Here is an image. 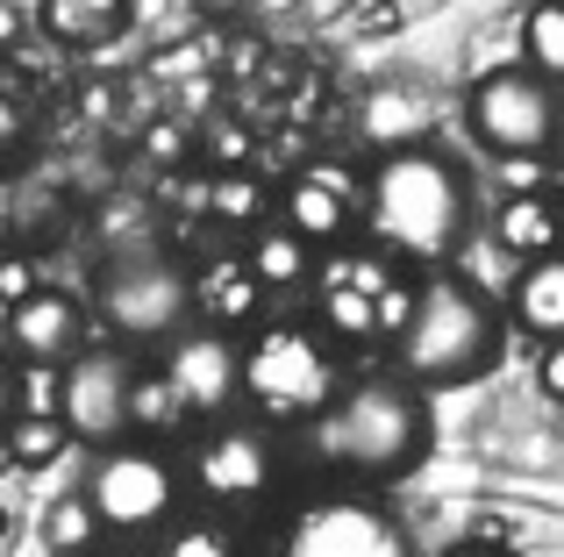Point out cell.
<instances>
[{
	"label": "cell",
	"instance_id": "obj_3",
	"mask_svg": "<svg viewBox=\"0 0 564 557\" xmlns=\"http://www.w3.org/2000/svg\"><path fill=\"white\" fill-rule=\"evenodd\" d=\"M500 343H508V321L494 293L465 272H436L414 286V307L393 336V372L422 393L471 386L500 364Z\"/></svg>",
	"mask_w": 564,
	"mask_h": 557
},
{
	"label": "cell",
	"instance_id": "obj_8",
	"mask_svg": "<svg viewBox=\"0 0 564 557\" xmlns=\"http://www.w3.org/2000/svg\"><path fill=\"white\" fill-rule=\"evenodd\" d=\"M465 122L494 157H551L564 100H557V86L536 79L529 65H500V72H486V79L471 86Z\"/></svg>",
	"mask_w": 564,
	"mask_h": 557
},
{
	"label": "cell",
	"instance_id": "obj_40",
	"mask_svg": "<svg viewBox=\"0 0 564 557\" xmlns=\"http://www.w3.org/2000/svg\"><path fill=\"white\" fill-rule=\"evenodd\" d=\"M0 544H8V507H0Z\"/></svg>",
	"mask_w": 564,
	"mask_h": 557
},
{
	"label": "cell",
	"instance_id": "obj_15",
	"mask_svg": "<svg viewBox=\"0 0 564 557\" xmlns=\"http://www.w3.org/2000/svg\"><path fill=\"white\" fill-rule=\"evenodd\" d=\"M193 278V315L207 321V329H221V336H236L243 321H258V307H264V286L250 278L243 258H215V265H200V272H186Z\"/></svg>",
	"mask_w": 564,
	"mask_h": 557
},
{
	"label": "cell",
	"instance_id": "obj_31",
	"mask_svg": "<svg viewBox=\"0 0 564 557\" xmlns=\"http://www.w3.org/2000/svg\"><path fill=\"white\" fill-rule=\"evenodd\" d=\"M536 386L564 407V343H543V350H536Z\"/></svg>",
	"mask_w": 564,
	"mask_h": 557
},
{
	"label": "cell",
	"instance_id": "obj_34",
	"mask_svg": "<svg viewBox=\"0 0 564 557\" xmlns=\"http://www.w3.org/2000/svg\"><path fill=\"white\" fill-rule=\"evenodd\" d=\"M22 22H29V14L14 8V0H0V51H14V43H22Z\"/></svg>",
	"mask_w": 564,
	"mask_h": 557
},
{
	"label": "cell",
	"instance_id": "obj_12",
	"mask_svg": "<svg viewBox=\"0 0 564 557\" xmlns=\"http://www.w3.org/2000/svg\"><path fill=\"white\" fill-rule=\"evenodd\" d=\"M158 372L172 379L186 415H229L236 393H243V343L200 321V329H180L165 343V364H158Z\"/></svg>",
	"mask_w": 564,
	"mask_h": 557
},
{
	"label": "cell",
	"instance_id": "obj_23",
	"mask_svg": "<svg viewBox=\"0 0 564 557\" xmlns=\"http://www.w3.org/2000/svg\"><path fill=\"white\" fill-rule=\"evenodd\" d=\"M186 422L180 393H172L165 372H137L129 379V436H172Z\"/></svg>",
	"mask_w": 564,
	"mask_h": 557
},
{
	"label": "cell",
	"instance_id": "obj_19",
	"mask_svg": "<svg viewBox=\"0 0 564 557\" xmlns=\"http://www.w3.org/2000/svg\"><path fill=\"white\" fill-rule=\"evenodd\" d=\"M129 22V0H43L36 29L57 43H108Z\"/></svg>",
	"mask_w": 564,
	"mask_h": 557
},
{
	"label": "cell",
	"instance_id": "obj_35",
	"mask_svg": "<svg viewBox=\"0 0 564 557\" xmlns=\"http://www.w3.org/2000/svg\"><path fill=\"white\" fill-rule=\"evenodd\" d=\"M8 422H14V364L0 358V429H8Z\"/></svg>",
	"mask_w": 564,
	"mask_h": 557
},
{
	"label": "cell",
	"instance_id": "obj_21",
	"mask_svg": "<svg viewBox=\"0 0 564 557\" xmlns=\"http://www.w3.org/2000/svg\"><path fill=\"white\" fill-rule=\"evenodd\" d=\"M0 450H8V465H22V472H43V465H57L72 450V429L57 415H14L8 429H0Z\"/></svg>",
	"mask_w": 564,
	"mask_h": 557
},
{
	"label": "cell",
	"instance_id": "obj_5",
	"mask_svg": "<svg viewBox=\"0 0 564 557\" xmlns=\"http://www.w3.org/2000/svg\"><path fill=\"white\" fill-rule=\"evenodd\" d=\"M315 329L329 343H393L414 307V278L386 251H336L315 258Z\"/></svg>",
	"mask_w": 564,
	"mask_h": 557
},
{
	"label": "cell",
	"instance_id": "obj_13",
	"mask_svg": "<svg viewBox=\"0 0 564 557\" xmlns=\"http://www.w3.org/2000/svg\"><path fill=\"white\" fill-rule=\"evenodd\" d=\"M358 208H365V179L358 172H344V165H301L286 179V194H279V215H286V229L301 243H336L350 222H358Z\"/></svg>",
	"mask_w": 564,
	"mask_h": 557
},
{
	"label": "cell",
	"instance_id": "obj_26",
	"mask_svg": "<svg viewBox=\"0 0 564 557\" xmlns=\"http://www.w3.org/2000/svg\"><path fill=\"white\" fill-rule=\"evenodd\" d=\"M200 157L215 172H243L250 165V129L236 122V114H215V122L200 129Z\"/></svg>",
	"mask_w": 564,
	"mask_h": 557
},
{
	"label": "cell",
	"instance_id": "obj_4",
	"mask_svg": "<svg viewBox=\"0 0 564 557\" xmlns=\"http://www.w3.org/2000/svg\"><path fill=\"white\" fill-rule=\"evenodd\" d=\"M344 386V358L315 321H264L243 343V393L264 429H307Z\"/></svg>",
	"mask_w": 564,
	"mask_h": 557
},
{
	"label": "cell",
	"instance_id": "obj_20",
	"mask_svg": "<svg viewBox=\"0 0 564 557\" xmlns=\"http://www.w3.org/2000/svg\"><path fill=\"white\" fill-rule=\"evenodd\" d=\"M365 136H379V151H400V143L429 136V100L408 94V86H379L365 100Z\"/></svg>",
	"mask_w": 564,
	"mask_h": 557
},
{
	"label": "cell",
	"instance_id": "obj_6",
	"mask_svg": "<svg viewBox=\"0 0 564 557\" xmlns=\"http://www.w3.org/2000/svg\"><path fill=\"white\" fill-rule=\"evenodd\" d=\"M79 493H86V507H94L100 536H122L129 544V536H158V529L180 522L186 479H180V465L151 444H108Z\"/></svg>",
	"mask_w": 564,
	"mask_h": 557
},
{
	"label": "cell",
	"instance_id": "obj_16",
	"mask_svg": "<svg viewBox=\"0 0 564 557\" xmlns=\"http://www.w3.org/2000/svg\"><path fill=\"white\" fill-rule=\"evenodd\" d=\"M500 307L514 315L522 336H536V343H564V251L529 258V265L514 272V286H508Z\"/></svg>",
	"mask_w": 564,
	"mask_h": 557
},
{
	"label": "cell",
	"instance_id": "obj_1",
	"mask_svg": "<svg viewBox=\"0 0 564 557\" xmlns=\"http://www.w3.org/2000/svg\"><path fill=\"white\" fill-rule=\"evenodd\" d=\"M301 444L322 472L350 479V487H386V479H408L429 458V401L400 372L344 379L329 393V407L301 429Z\"/></svg>",
	"mask_w": 564,
	"mask_h": 557
},
{
	"label": "cell",
	"instance_id": "obj_36",
	"mask_svg": "<svg viewBox=\"0 0 564 557\" xmlns=\"http://www.w3.org/2000/svg\"><path fill=\"white\" fill-rule=\"evenodd\" d=\"M250 14H258V22H272V14H293V0H250Z\"/></svg>",
	"mask_w": 564,
	"mask_h": 557
},
{
	"label": "cell",
	"instance_id": "obj_28",
	"mask_svg": "<svg viewBox=\"0 0 564 557\" xmlns=\"http://www.w3.org/2000/svg\"><path fill=\"white\" fill-rule=\"evenodd\" d=\"M14 415H57V364H14Z\"/></svg>",
	"mask_w": 564,
	"mask_h": 557
},
{
	"label": "cell",
	"instance_id": "obj_9",
	"mask_svg": "<svg viewBox=\"0 0 564 557\" xmlns=\"http://www.w3.org/2000/svg\"><path fill=\"white\" fill-rule=\"evenodd\" d=\"M272 557H408V536L365 493H322L286 515Z\"/></svg>",
	"mask_w": 564,
	"mask_h": 557
},
{
	"label": "cell",
	"instance_id": "obj_24",
	"mask_svg": "<svg viewBox=\"0 0 564 557\" xmlns=\"http://www.w3.org/2000/svg\"><path fill=\"white\" fill-rule=\"evenodd\" d=\"M200 208L215 215V222H229V229H258L264 222V186L250 179V172H215L207 194H200Z\"/></svg>",
	"mask_w": 564,
	"mask_h": 557
},
{
	"label": "cell",
	"instance_id": "obj_14",
	"mask_svg": "<svg viewBox=\"0 0 564 557\" xmlns=\"http://www.w3.org/2000/svg\"><path fill=\"white\" fill-rule=\"evenodd\" d=\"M86 343V307L65 286H36L29 301L8 307V358L22 364H65Z\"/></svg>",
	"mask_w": 564,
	"mask_h": 557
},
{
	"label": "cell",
	"instance_id": "obj_22",
	"mask_svg": "<svg viewBox=\"0 0 564 557\" xmlns=\"http://www.w3.org/2000/svg\"><path fill=\"white\" fill-rule=\"evenodd\" d=\"M522 65L551 86L564 79V0H536L522 14Z\"/></svg>",
	"mask_w": 564,
	"mask_h": 557
},
{
	"label": "cell",
	"instance_id": "obj_37",
	"mask_svg": "<svg viewBox=\"0 0 564 557\" xmlns=\"http://www.w3.org/2000/svg\"><path fill=\"white\" fill-rule=\"evenodd\" d=\"M443 557H514V550H494V544H457V550H443Z\"/></svg>",
	"mask_w": 564,
	"mask_h": 557
},
{
	"label": "cell",
	"instance_id": "obj_39",
	"mask_svg": "<svg viewBox=\"0 0 564 557\" xmlns=\"http://www.w3.org/2000/svg\"><path fill=\"white\" fill-rule=\"evenodd\" d=\"M551 157H557V165H564V122H557V136H551Z\"/></svg>",
	"mask_w": 564,
	"mask_h": 557
},
{
	"label": "cell",
	"instance_id": "obj_7",
	"mask_svg": "<svg viewBox=\"0 0 564 557\" xmlns=\"http://www.w3.org/2000/svg\"><path fill=\"white\" fill-rule=\"evenodd\" d=\"M94 301H100V321L122 343H172L180 329H193V278L165 251H151V243L100 265Z\"/></svg>",
	"mask_w": 564,
	"mask_h": 557
},
{
	"label": "cell",
	"instance_id": "obj_18",
	"mask_svg": "<svg viewBox=\"0 0 564 557\" xmlns=\"http://www.w3.org/2000/svg\"><path fill=\"white\" fill-rule=\"evenodd\" d=\"M243 265H250V278H258L264 293H293V286H307V278H315V243H301L293 237L286 222H258L250 229V251H243Z\"/></svg>",
	"mask_w": 564,
	"mask_h": 557
},
{
	"label": "cell",
	"instance_id": "obj_2",
	"mask_svg": "<svg viewBox=\"0 0 564 557\" xmlns=\"http://www.w3.org/2000/svg\"><path fill=\"white\" fill-rule=\"evenodd\" d=\"M465 165L443 157L436 143H400L379 151V165L365 172V229H372V251L408 258V265H436L457 251L465 237Z\"/></svg>",
	"mask_w": 564,
	"mask_h": 557
},
{
	"label": "cell",
	"instance_id": "obj_33",
	"mask_svg": "<svg viewBox=\"0 0 564 557\" xmlns=\"http://www.w3.org/2000/svg\"><path fill=\"white\" fill-rule=\"evenodd\" d=\"M14 136H22V108H14V94L0 86V151H8Z\"/></svg>",
	"mask_w": 564,
	"mask_h": 557
},
{
	"label": "cell",
	"instance_id": "obj_29",
	"mask_svg": "<svg viewBox=\"0 0 564 557\" xmlns=\"http://www.w3.org/2000/svg\"><path fill=\"white\" fill-rule=\"evenodd\" d=\"M43 278H36V258H0V307H14V301H29V293H36Z\"/></svg>",
	"mask_w": 564,
	"mask_h": 557
},
{
	"label": "cell",
	"instance_id": "obj_27",
	"mask_svg": "<svg viewBox=\"0 0 564 557\" xmlns=\"http://www.w3.org/2000/svg\"><path fill=\"white\" fill-rule=\"evenodd\" d=\"M158 557H236V536L221 522H172Z\"/></svg>",
	"mask_w": 564,
	"mask_h": 557
},
{
	"label": "cell",
	"instance_id": "obj_32",
	"mask_svg": "<svg viewBox=\"0 0 564 557\" xmlns=\"http://www.w3.org/2000/svg\"><path fill=\"white\" fill-rule=\"evenodd\" d=\"M151 157H186V129L158 122V129H151Z\"/></svg>",
	"mask_w": 564,
	"mask_h": 557
},
{
	"label": "cell",
	"instance_id": "obj_11",
	"mask_svg": "<svg viewBox=\"0 0 564 557\" xmlns=\"http://www.w3.org/2000/svg\"><path fill=\"white\" fill-rule=\"evenodd\" d=\"M186 479L200 487V501L215 507H258L264 493L279 487V444L264 422H207L200 444H193Z\"/></svg>",
	"mask_w": 564,
	"mask_h": 557
},
{
	"label": "cell",
	"instance_id": "obj_30",
	"mask_svg": "<svg viewBox=\"0 0 564 557\" xmlns=\"http://www.w3.org/2000/svg\"><path fill=\"white\" fill-rule=\"evenodd\" d=\"M543 172H551V157H500L508 194H543Z\"/></svg>",
	"mask_w": 564,
	"mask_h": 557
},
{
	"label": "cell",
	"instance_id": "obj_25",
	"mask_svg": "<svg viewBox=\"0 0 564 557\" xmlns=\"http://www.w3.org/2000/svg\"><path fill=\"white\" fill-rule=\"evenodd\" d=\"M94 544H100V522H94V507H86V493H65V501L43 507V550L51 557H79Z\"/></svg>",
	"mask_w": 564,
	"mask_h": 557
},
{
	"label": "cell",
	"instance_id": "obj_17",
	"mask_svg": "<svg viewBox=\"0 0 564 557\" xmlns=\"http://www.w3.org/2000/svg\"><path fill=\"white\" fill-rule=\"evenodd\" d=\"M500 243H508V258H551L564 251V200L543 186V194H508V208H500Z\"/></svg>",
	"mask_w": 564,
	"mask_h": 557
},
{
	"label": "cell",
	"instance_id": "obj_38",
	"mask_svg": "<svg viewBox=\"0 0 564 557\" xmlns=\"http://www.w3.org/2000/svg\"><path fill=\"white\" fill-rule=\"evenodd\" d=\"M79 557H137L129 544H94V550H79Z\"/></svg>",
	"mask_w": 564,
	"mask_h": 557
},
{
	"label": "cell",
	"instance_id": "obj_10",
	"mask_svg": "<svg viewBox=\"0 0 564 557\" xmlns=\"http://www.w3.org/2000/svg\"><path fill=\"white\" fill-rule=\"evenodd\" d=\"M129 379L137 364L108 343H79L65 364H57V422L72 429V444L108 450L129 436Z\"/></svg>",
	"mask_w": 564,
	"mask_h": 557
}]
</instances>
